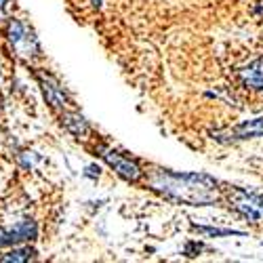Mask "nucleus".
Wrapping results in <instances>:
<instances>
[{
  "label": "nucleus",
  "instance_id": "nucleus-7",
  "mask_svg": "<svg viewBox=\"0 0 263 263\" xmlns=\"http://www.w3.org/2000/svg\"><path fill=\"white\" fill-rule=\"evenodd\" d=\"M263 137V116L247 120L242 124H238L230 130H223V133H215L213 139L219 143H230V141H245V139H257Z\"/></svg>",
  "mask_w": 263,
  "mask_h": 263
},
{
  "label": "nucleus",
  "instance_id": "nucleus-16",
  "mask_svg": "<svg viewBox=\"0 0 263 263\" xmlns=\"http://www.w3.org/2000/svg\"><path fill=\"white\" fill-rule=\"evenodd\" d=\"M261 213H263V196H261Z\"/></svg>",
  "mask_w": 263,
  "mask_h": 263
},
{
  "label": "nucleus",
  "instance_id": "nucleus-6",
  "mask_svg": "<svg viewBox=\"0 0 263 263\" xmlns=\"http://www.w3.org/2000/svg\"><path fill=\"white\" fill-rule=\"evenodd\" d=\"M230 204L253 223H257L259 219L263 217V213H261V196H257V194H249L245 190L232 187L230 190Z\"/></svg>",
  "mask_w": 263,
  "mask_h": 263
},
{
  "label": "nucleus",
  "instance_id": "nucleus-13",
  "mask_svg": "<svg viewBox=\"0 0 263 263\" xmlns=\"http://www.w3.org/2000/svg\"><path fill=\"white\" fill-rule=\"evenodd\" d=\"M99 171H101L99 166H86L84 175H86V177H99Z\"/></svg>",
  "mask_w": 263,
  "mask_h": 263
},
{
  "label": "nucleus",
  "instance_id": "nucleus-14",
  "mask_svg": "<svg viewBox=\"0 0 263 263\" xmlns=\"http://www.w3.org/2000/svg\"><path fill=\"white\" fill-rule=\"evenodd\" d=\"M5 249V242H3V234H0V251Z\"/></svg>",
  "mask_w": 263,
  "mask_h": 263
},
{
  "label": "nucleus",
  "instance_id": "nucleus-17",
  "mask_svg": "<svg viewBox=\"0 0 263 263\" xmlns=\"http://www.w3.org/2000/svg\"><path fill=\"white\" fill-rule=\"evenodd\" d=\"M0 80H3V70H0Z\"/></svg>",
  "mask_w": 263,
  "mask_h": 263
},
{
  "label": "nucleus",
  "instance_id": "nucleus-4",
  "mask_svg": "<svg viewBox=\"0 0 263 263\" xmlns=\"http://www.w3.org/2000/svg\"><path fill=\"white\" fill-rule=\"evenodd\" d=\"M36 80L40 84V91H42V95H45L47 103L55 109V112H61V109L70 107L72 101H70L68 93H65V89L55 76H51L49 72H36Z\"/></svg>",
  "mask_w": 263,
  "mask_h": 263
},
{
  "label": "nucleus",
  "instance_id": "nucleus-2",
  "mask_svg": "<svg viewBox=\"0 0 263 263\" xmlns=\"http://www.w3.org/2000/svg\"><path fill=\"white\" fill-rule=\"evenodd\" d=\"M5 38H7V45L11 49V53L21 59V61H34L40 57L42 49H40V42L36 32L32 30V26L28 21L19 19V17H9L5 24Z\"/></svg>",
  "mask_w": 263,
  "mask_h": 263
},
{
  "label": "nucleus",
  "instance_id": "nucleus-15",
  "mask_svg": "<svg viewBox=\"0 0 263 263\" xmlns=\"http://www.w3.org/2000/svg\"><path fill=\"white\" fill-rule=\"evenodd\" d=\"M93 5L95 7H101V0H93Z\"/></svg>",
  "mask_w": 263,
  "mask_h": 263
},
{
  "label": "nucleus",
  "instance_id": "nucleus-3",
  "mask_svg": "<svg viewBox=\"0 0 263 263\" xmlns=\"http://www.w3.org/2000/svg\"><path fill=\"white\" fill-rule=\"evenodd\" d=\"M38 221L32 217H19L15 221H9L0 226V234H3L5 249L13 245H24V242H36L38 240Z\"/></svg>",
  "mask_w": 263,
  "mask_h": 263
},
{
  "label": "nucleus",
  "instance_id": "nucleus-12",
  "mask_svg": "<svg viewBox=\"0 0 263 263\" xmlns=\"http://www.w3.org/2000/svg\"><path fill=\"white\" fill-rule=\"evenodd\" d=\"M13 13V0H0V26L11 17Z\"/></svg>",
  "mask_w": 263,
  "mask_h": 263
},
{
  "label": "nucleus",
  "instance_id": "nucleus-8",
  "mask_svg": "<svg viewBox=\"0 0 263 263\" xmlns=\"http://www.w3.org/2000/svg\"><path fill=\"white\" fill-rule=\"evenodd\" d=\"M59 118H61L63 128L68 130V133H72L76 139H86L91 135V124L86 122V118L80 112H74V109H61Z\"/></svg>",
  "mask_w": 263,
  "mask_h": 263
},
{
  "label": "nucleus",
  "instance_id": "nucleus-5",
  "mask_svg": "<svg viewBox=\"0 0 263 263\" xmlns=\"http://www.w3.org/2000/svg\"><path fill=\"white\" fill-rule=\"evenodd\" d=\"M97 152H99V156H101L109 166H112L124 181L137 183V181L143 177V171H141L135 162H130L128 158H124L122 154H118V152L109 149V147H97Z\"/></svg>",
  "mask_w": 263,
  "mask_h": 263
},
{
  "label": "nucleus",
  "instance_id": "nucleus-10",
  "mask_svg": "<svg viewBox=\"0 0 263 263\" xmlns=\"http://www.w3.org/2000/svg\"><path fill=\"white\" fill-rule=\"evenodd\" d=\"M240 80L253 91H263V59H257L240 70Z\"/></svg>",
  "mask_w": 263,
  "mask_h": 263
},
{
  "label": "nucleus",
  "instance_id": "nucleus-1",
  "mask_svg": "<svg viewBox=\"0 0 263 263\" xmlns=\"http://www.w3.org/2000/svg\"><path fill=\"white\" fill-rule=\"evenodd\" d=\"M149 185L166 198L192 206H206L221 198L219 183L202 173H171L156 168L149 173Z\"/></svg>",
  "mask_w": 263,
  "mask_h": 263
},
{
  "label": "nucleus",
  "instance_id": "nucleus-9",
  "mask_svg": "<svg viewBox=\"0 0 263 263\" xmlns=\"http://www.w3.org/2000/svg\"><path fill=\"white\" fill-rule=\"evenodd\" d=\"M36 259H38V251L32 247V242L13 245L0 251V263H28Z\"/></svg>",
  "mask_w": 263,
  "mask_h": 263
},
{
  "label": "nucleus",
  "instance_id": "nucleus-11",
  "mask_svg": "<svg viewBox=\"0 0 263 263\" xmlns=\"http://www.w3.org/2000/svg\"><path fill=\"white\" fill-rule=\"evenodd\" d=\"M194 230H198L209 236H245V232L240 230H230V228H202V226H194Z\"/></svg>",
  "mask_w": 263,
  "mask_h": 263
}]
</instances>
